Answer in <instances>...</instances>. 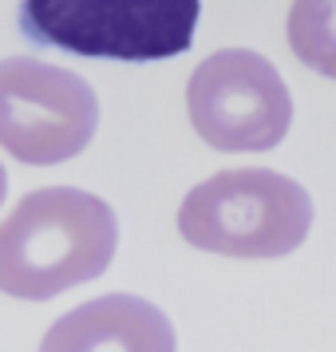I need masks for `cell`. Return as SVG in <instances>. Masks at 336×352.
I'll use <instances>...</instances> for the list:
<instances>
[{"label": "cell", "instance_id": "obj_1", "mask_svg": "<svg viewBox=\"0 0 336 352\" xmlns=\"http://www.w3.org/2000/svg\"><path fill=\"white\" fill-rule=\"evenodd\" d=\"M119 245L115 210L76 186H44L0 222V293L48 301L107 273Z\"/></svg>", "mask_w": 336, "mask_h": 352}, {"label": "cell", "instance_id": "obj_2", "mask_svg": "<svg viewBox=\"0 0 336 352\" xmlns=\"http://www.w3.org/2000/svg\"><path fill=\"white\" fill-rule=\"evenodd\" d=\"M202 0H20V36L87 60L155 64L190 48Z\"/></svg>", "mask_w": 336, "mask_h": 352}, {"label": "cell", "instance_id": "obj_3", "mask_svg": "<svg viewBox=\"0 0 336 352\" xmlns=\"http://www.w3.org/2000/svg\"><path fill=\"white\" fill-rule=\"evenodd\" d=\"M313 226V198L277 170H222L178 206L182 238L222 257H285Z\"/></svg>", "mask_w": 336, "mask_h": 352}, {"label": "cell", "instance_id": "obj_4", "mask_svg": "<svg viewBox=\"0 0 336 352\" xmlns=\"http://www.w3.org/2000/svg\"><path fill=\"white\" fill-rule=\"evenodd\" d=\"M99 99L91 83L36 56L0 60V146L20 162L56 166L96 139Z\"/></svg>", "mask_w": 336, "mask_h": 352}, {"label": "cell", "instance_id": "obj_5", "mask_svg": "<svg viewBox=\"0 0 336 352\" xmlns=\"http://www.w3.org/2000/svg\"><path fill=\"white\" fill-rule=\"evenodd\" d=\"M186 111L214 151H273L293 123V99L265 56L225 48L194 67Z\"/></svg>", "mask_w": 336, "mask_h": 352}, {"label": "cell", "instance_id": "obj_6", "mask_svg": "<svg viewBox=\"0 0 336 352\" xmlns=\"http://www.w3.org/2000/svg\"><path fill=\"white\" fill-rule=\"evenodd\" d=\"M44 349H175V329L143 297H99L52 324Z\"/></svg>", "mask_w": 336, "mask_h": 352}, {"label": "cell", "instance_id": "obj_7", "mask_svg": "<svg viewBox=\"0 0 336 352\" xmlns=\"http://www.w3.org/2000/svg\"><path fill=\"white\" fill-rule=\"evenodd\" d=\"M289 48L304 67L336 80V0H293Z\"/></svg>", "mask_w": 336, "mask_h": 352}, {"label": "cell", "instance_id": "obj_8", "mask_svg": "<svg viewBox=\"0 0 336 352\" xmlns=\"http://www.w3.org/2000/svg\"><path fill=\"white\" fill-rule=\"evenodd\" d=\"M4 190H8V178H4V166H0V202H4Z\"/></svg>", "mask_w": 336, "mask_h": 352}]
</instances>
